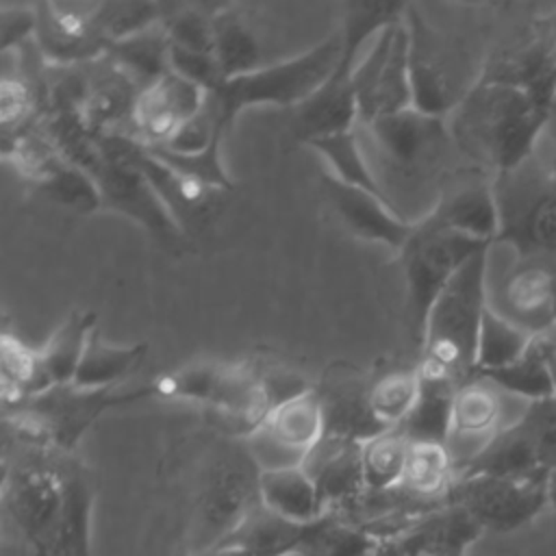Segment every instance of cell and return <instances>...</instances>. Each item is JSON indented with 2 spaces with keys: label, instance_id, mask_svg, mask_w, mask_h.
Instances as JSON below:
<instances>
[{
  "label": "cell",
  "instance_id": "ffe728a7",
  "mask_svg": "<svg viewBox=\"0 0 556 556\" xmlns=\"http://www.w3.org/2000/svg\"><path fill=\"white\" fill-rule=\"evenodd\" d=\"M426 215L454 232L493 243L500 230L493 176L478 167L447 176L434 206Z\"/></svg>",
  "mask_w": 556,
  "mask_h": 556
},
{
  "label": "cell",
  "instance_id": "484cf974",
  "mask_svg": "<svg viewBox=\"0 0 556 556\" xmlns=\"http://www.w3.org/2000/svg\"><path fill=\"white\" fill-rule=\"evenodd\" d=\"M261 430L304 463L306 454L324 437V406L317 389L311 387L276 404Z\"/></svg>",
  "mask_w": 556,
  "mask_h": 556
},
{
  "label": "cell",
  "instance_id": "836d02e7",
  "mask_svg": "<svg viewBox=\"0 0 556 556\" xmlns=\"http://www.w3.org/2000/svg\"><path fill=\"white\" fill-rule=\"evenodd\" d=\"M480 376L489 378L504 393L515 400H523L526 404L556 395V382L539 337H532L523 356L513 365Z\"/></svg>",
  "mask_w": 556,
  "mask_h": 556
},
{
  "label": "cell",
  "instance_id": "d590c367",
  "mask_svg": "<svg viewBox=\"0 0 556 556\" xmlns=\"http://www.w3.org/2000/svg\"><path fill=\"white\" fill-rule=\"evenodd\" d=\"M532 337L534 334L502 317L486 304L478 334L476 374H489L513 365L517 358L523 356Z\"/></svg>",
  "mask_w": 556,
  "mask_h": 556
},
{
  "label": "cell",
  "instance_id": "c3c4849f",
  "mask_svg": "<svg viewBox=\"0 0 556 556\" xmlns=\"http://www.w3.org/2000/svg\"><path fill=\"white\" fill-rule=\"evenodd\" d=\"M534 156H536V154H534ZM536 163H539L541 180L545 182V187H547L549 191H554V193H556V159H547V161H543V159H539V156H536Z\"/></svg>",
  "mask_w": 556,
  "mask_h": 556
},
{
  "label": "cell",
  "instance_id": "ab89813d",
  "mask_svg": "<svg viewBox=\"0 0 556 556\" xmlns=\"http://www.w3.org/2000/svg\"><path fill=\"white\" fill-rule=\"evenodd\" d=\"M169 4L161 2H100L98 26L109 43L132 37L167 17Z\"/></svg>",
  "mask_w": 556,
  "mask_h": 556
},
{
  "label": "cell",
  "instance_id": "b9f144b4",
  "mask_svg": "<svg viewBox=\"0 0 556 556\" xmlns=\"http://www.w3.org/2000/svg\"><path fill=\"white\" fill-rule=\"evenodd\" d=\"M219 146L215 143L202 152L195 154H180L167 148H148L156 159H161L163 163H167L169 167H174L176 172L195 178L213 189L219 191H230L232 189V178L228 176L224 163H222V154H219ZM146 148V146H143Z\"/></svg>",
  "mask_w": 556,
  "mask_h": 556
},
{
  "label": "cell",
  "instance_id": "d6a6232c",
  "mask_svg": "<svg viewBox=\"0 0 556 556\" xmlns=\"http://www.w3.org/2000/svg\"><path fill=\"white\" fill-rule=\"evenodd\" d=\"M421 389L415 408L400 426L408 441L421 443H441L447 445L450 437V417H452V400L456 393L454 382L437 376L421 374Z\"/></svg>",
  "mask_w": 556,
  "mask_h": 556
},
{
  "label": "cell",
  "instance_id": "e575fe53",
  "mask_svg": "<svg viewBox=\"0 0 556 556\" xmlns=\"http://www.w3.org/2000/svg\"><path fill=\"white\" fill-rule=\"evenodd\" d=\"M408 439L400 428L382 430L361 445L363 478L369 495L395 491L404 476Z\"/></svg>",
  "mask_w": 556,
  "mask_h": 556
},
{
  "label": "cell",
  "instance_id": "30bf717a",
  "mask_svg": "<svg viewBox=\"0 0 556 556\" xmlns=\"http://www.w3.org/2000/svg\"><path fill=\"white\" fill-rule=\"evenodd\" d=\"M89 174L100 189L102 208L132 219L165 248L178 250L185 243V230L176 224L148 178L128 159L124 150V135H102V156Z\"/></svg>",
  "mask_w": 556,
  "mask_h": 556
},
{
  "label": "cell",
  "instance_id": "1f68e13d",
  "mask_svg": "<svg viewBox=\"0 0 556 556\" xmlns=\"http://www.w3.org/2000/svg\"><path fill=\"white\" fill-rule=\"evenodd\" d=\"M139 89L169 72V39L163 24L109 43L106 54Z\"/></svg>",
  "mask_w": 556,
  "mask_h": 556
},
{
  "label": "cell",
  "instance_id": "8fae6325",
  "mask_svg": "<svg viewBox=\"0 0 556 556\" xmlns=\"http://www.w3.org/2000/svg\"><path fill=\"white\" fill-rule=\"evenodd\" d=\"M352 89L358 104V124L413 106L410 37L404 15L384 26L356 63Z\"/></svg>",
  "mask_w": 556,
  "mask_h": 556
},
{
  "label": "cell",
  "instance_id": "60d3db41",
  "mask_svg": "<svg viewBox=\"0 0 556 556\" xmlns=\"http://www.w3.org/2000/svg\"><path fill=\"white\" fill-rule=\"evenodd\" d=\"M163 22L169 46L213 54V13L200 7H169Z\"/></svg>",
  "mask_w": 556,
  "mask_h": 556
},
{
  "label": "cell",
  "instance_id": "9a60e30c",
  "mask_svg": "<svg viewBox=\"0 0 556 556\" xmlns=\"http://www.w3.org/2000/svg\"><path fill=\"white\" fill-rule=\"evenodd\" d=\"M332 513L311 521H287L263 504L226 539L198 556H321V536Z\"/></svg>",
  "mask_w": 556,
  "mask_h": 556
},
{
  "label": "cell",
  "instance_id": "7402d4cb",
  "mask_svg": "<svg viewBox=\"0 0 556 556\" xmlns=\"http://www.w3.org/2000/svg\"><path fill=\"white\" fill-rule=\"evenodd\" d=\"M361 445L321 437L306 454L302 467L313 478L326 513L343 515L367 495Z\"/></svg>",
  "mask_w": 556,
  "mask_h": 556
},
{
  "label": "cell",
  "instance_id": "277c9868",
  "mask_svg": "<svg viewBox=\"0 0 556 556\" xmlns=\"http://www.w3.org/2000/svg\"><path fill=\"white\" fill-rule=\"evenodd\" d=\"M356 137L378 182L380 174L393 182H426L430 178L445 182V163L456 148L447 119L415 106L358 124Z\"/></svg>",
  "mask_w": 556,
  "mask_h": 556
},
{
  "label": "cell",
  "instance_id": "83f0119b",
  "mask_svg": "<svg viewBox=\"0 0 556 556\" xmlns=\"http://www.w3.org/2000/svg\"><path fill=\"white\" fill-rule=\"evenodd\" d=\"M258 489L263 508L287 521L311 523L326 515L317 486L302 465L261 469Z\"/></svg>",
  "mask_w": 556,
  "mask_h": 556
},
{
  "label": "cell",
  "instance_id": "f907efd6",
  "mask_svg": "<svg viewBox=\"0 0 556 556\" xmlns=\"http://www.w3.org/2000/svg\"><path fill=\"white\" fill-rule=\"evenodd\" d=\"M369 556H378V554H376V552H371V554H369Z\"/></svg>",
  "mask_w": 556,
  "mask_h": 556
},
{
  "label": "cell",
  "instance_id": "d6986e66",
  "mask_svg": "<svg viewBox=\"0 0 556 556\" xmlns=\"http://www.w3.org/2000/svg\"><path fill=\"white\" fill-rule=\"evenodd\" d=\"M482 526L456 504L437 506L404 530L380 539L378 556H465L482 536Z\"/></svg>",
  "mask_w": 556,
  "mask_h": 556
},
{
  "label": "cell",
  "instance_id": "f35d334b",
  "mask_svg": "<svg viewBox=\"0 0 556 556\" xmlns=\"http://www.w3.org/2000/svg\"><path fill=\"white\" fill-rule=\"evenodd\" d=\"M35 187L52 202L76 213H93L102 208L100 189L93 176L83 167L70 163L65 156L59 159L52 169L35 182Z\"/></svg>",
  "mask_w": 556,
  "mask_h": 556
},
{
  "label": "cell",
  "instance_id": "f546056e",
  "mask_svg": "<svg viewBox=\"0 0 556 556\" xmlns=\"http://www.w3.org/2000/svg\"><path fill=\"white\" fill-rule=\"evenodd\" d=\"M456 480L454 458L447 445L441 443H421L410 441L404 476L400 482V491L424 504H445V495Z\"/></svg>",
  "mask_w": 556,
  "mask_h": 556
},
{
  "label": "cell",
  "instance_id": "4316f807",
  "mask_svg": "<svg viewBox=\"0 0 556 556\" xmlns=\"http://www.w3.org/2000/svg\"><path fill=\"white\" fill-rule=\"evenodd\" d=\"M213 52L224 80L269 65L258 30L237 7L213 11Z\"/></svg>",
  "mask_w": 556,
  "mask_h": 556
},
{
  "label": "cell",
  "instance_id": "8992f818",
  "mask_svg": "<svg viewBox=\"0 0 556 556\" xmlns=\"http://www.w3.org/2000/svg\"><path fill=\"white\" fill-rule=\"evenodd\" d=\"M493 243H484L460 232H454L424 215L415 222L413 232L400 254V265L406 280V321L408 334L417 354L421 350L428 315L454 278V274L478 252Z\"/></svg>",
  "mask_w": 556,
  "mask_h": 556
},
{
  "label": "cell",
  "instance_id": "cb8c5ba5",
  "mask_svg": "<svg viewBox=\"0 0 556 556\" xmlns=\"http://www.w3.org/2000/svg\"><path fill=\"white\" fill-rule=\"evenodd\" d=\"M369 384L350 374V369H332L330 380L317 387L324 406V437L343 443H365L384 428L374 419L367 404Z\"/></svg>",
  "mask_w": 556,
  "mask_h": 556
},
{
  "label": "cell",
  "instance_id": "ba28073f",
  "mask_svg": "<svg viewBox=\"0 0 556 556\" xmlns=\"http://www.w3.org/2000/svg\"><path fill=\"white\" fill-rule=\"evenodd\" d=\"M500 230L493 243L519 256H536L556 265V193L541 180L532 154L517 169L493 178Z\"/></svg>",
  "mask_w": 556,
  "mask_h": 556
},
{
  "label": "cell",
  "instance_id": "f6af8a7d",
  "mask_svg": "<svg viewBox=\"0 0 556 556\" xmlns=\"http://www.w3.org/2000/svg\"><path fill=\"white\" fill-rule=\"evenodd\" d=\"M0 30H2L0 35L2 54H9L13 46L20 48L26 39H35V30H37L35 7H2Z\"/></svg>",
  "mask_w": 556,
  "mask_h": 556
},
{
  "label": "cell",
  "instance_id": "5b68a950",
  "mask_svg": "<svg viewBox=\"0 0 556 556\" xmlns=\"http://www.w3.org/2000/svg\"><path fill=\"white\" fill-rule=\"evenodd\" d=\"M261 467L245 443H226L208 460L193 502L187 556L226 539L261 506Z\"/></svg>",
  "mask_w": 556,
  "mask_h": 556
},
{
  "label": "cell",
  "instance_id": "6da1fadb",
  "mask_svg": "<svg viewBox=\"0 0 556 556\" xmlns=\"http://www.w3.org/2000/svg\"><path fill=\"white\" fill-rule=\"evenodd\" d=\"M547 109L526 89L478 78L450 113V135L473 167L495 176L523 165L539 146Z\"/></svg>",
  "mask_w": 556,
  "mask_h": 556
},
{
  "label": "cell",
  "instance_id": "ac0fdd59",
  "mask_svg": "<svg viewBox=\"0 0 556 556\" xmlns=\"http://www.w3.org/2000/svg\"><path fill=\"white\" fill-rule=\"evenodd\" d=\"M321 195L334 215V219L356 239L380 243L393 252H400L408 241L415 222L404 219L382 198L345 185L332 174H324L319 180Z\"/></svg>",
  "mask_w": 556,
  "mask_h": 556
},
{
  "label": "cell",
  "instance_id": "2e32d148",
  "mask_svg": "<svg viewBox=\"0 0 556 556\" xmlns=\"http://www.w3.org/2000/svg\"><path fill=\"white\" fill-rule=\"evenodd\" d=\"M508 397V393L480 374L456 387L447 437V450L456 469L473 458L502 428L510 426L504 419Z\"/></svg>",
  "mask_w": 556,
  "mask_h": 556
},
{
  "label": "cell",
  "instance_id": "7a4b0ae2",
  "mask_svg": "<svg viewBox=\"0 0 556 556\" xmlns=\"http://www.w3.org/2000/svg\"><path fill=\"white\" fill-rule=\"evenodd\" d=\"M489 248L471 256L437 298L419 350L421 374L454 384L476 376L478 334L486 308Z\"/></svg>",
  "mask_w": 556,
  "mask_h": 556
},
{
  "label": "cell",
  "instance_id": "7dc6e473",
  "mask_svg": "<svg viewBox=\"0 0 556 556\" xmlns=\"http://www.w3.org/2000/svg\"><path fill=\"white\" fill-rule=\"evenodd\" d=\"M543 350H545V356H547V363H549V369H552V376H554V382H556V328L549 330V332H543V334H536Z\"/></svg>",
  "mask_w": 556,
  "mask_h": 556
},
{
  "label": "cell",
  "instance_id": "681fc988",
  "mask_svg": "<svg viewBox=\"0 0 556 556\" xmlns=\"http://www.w3.org/2000/svg\"><path fill=\"white\" fill-rule=\"evenodd\" d=\"M554 328H556V280H554Z\"/></svg>",
  "mask_w": 556,
  "mask_h": 556
},
{
  "label": "cell",
  "instance_id": "ee69618b",
  "mask_svg": "<svg viewBox=\"0 0 556 556\" xmlns=\"http://www.w3.org/2000/svg\"><path fill=\"white\" fill-rule=\"evenodd\" d=\"M35 111V89L28 78L20 74H2L0 83V119L2 132L15 135L28 128V119Z\"/></svg>",
  "mask_w": 556,
  "mask_h": 556
},
{
  "label": "cell",
  "instance_id": "4dcf8cb0",
  "mask_svg": "<svg viewBox=\"0 0 556 556\" xmlns=\"http://www.w3.org/2000/svg\"><path fill=\"white\" fill-rule=\"evenodd\" d=\"M148 354L146 343L109 345L100 339L98 328L91 332L83 361L78 365L74 387L78 389H113L135 374Z\"/></svg>",
  "mask_w": 556,
  "mask_h": 556
},
{
  "label": "cell",
  "instance_id": "5bb4252c",
  "mask_svg": "<svg viewBox=\"0 0 556 556\" xmlns=\"http://www.w3.org/2000/svg\"><path fill=\"white\" fill-rule=\"evenodd\" d=\"M100 2H39L35 4V46L56 65L91 63L106 54L109 41L98 26Z\"/></svg>",
  "mask_w": 556,
  "mask_h": 556
},
{
  "label": "cell",
  "instance_id": "3957f363",
  "mask_svg": "<svg viewBox=\"0 0 556 556\" xmlns=\"http://www.w3.org/2000/svg\"><path fill=\"white\" fill-rule=\"evenodd\" d=\"M341 52L343 39L339 30L298 56L274 61L254 72L222 80L219 87L206 93V100L213 106L222 128L228 132L237 115L248 106H300L337 72Z\"/></svg>",
  "mask_w": 556,
  "mask_h": 556
},
{
  "label": "cell",
  "instance_id": "f1b7e54d",
  "mask_svg": "<svg viewBox=\"0 0 556 556\" xmlns=\"http://www.w3.org/2000/svg\"><path fill=\"white\" fill-rule=\"evenodd\" d=\"M96 330L93 311H72L59 328L39 348V363L46 384L65 387L74 384L78 365L87 350L89 337Z\"/></svg>",
  "mask_w": 556,
  "mask_h": 556
},
{
  "label": "cell",
  "instance_id": "52a82bcc",
  "mask_svg": "<svg viewBox=\"0 0 556 556\" xmlns=\"http://www.w3.org/2000/svg\"><path fill=\"white\" fill-rule=\"evenodd\" d=\"M28 447V445H26ZM54 450L33 447L26 460L4 465L2 504L35 556H59L63 478Z\"/></svg>",
  "mask_w": 556,
  "mask_h": 556
},
{
  "label": "cell",
  "instance_id": "7c38bea8",
  "mask_svg": "<svg viewBox=\"0 0 556 556\" xmlns=\"http://www.w3.org/2000/svg\"><path fill=\"white\" fill-rule=\"evenodd\" d=\"M547 482L549 471L519 478H458L447 491L445 504L463 506L484 532L506 534L534 521L549 506Z\"/></svg>",
  "mask_w": 556,
  "mask_h": 556
},
{
  "label": "cell",
  "instance_id": "8d00e7d4",
  "mask_svg": "<svg viewBox=\"0 0 556 556\" xmlns=\"http://www.w3.org/2000/svg\"><path fill=\"white\" fill-rule=\"evenodd\" d=\"M421 389L419 367L395 369L369 382L367 404L374 419L384 428H400L417 404Z\"/></svg>",
  "mask_w": 556,
  "mask_h": 556
},
{
  "label": "cell",
  "instance_id": "bcb514c9",
  "mask_svg": "<svg viewBox=\"0 0 556 556\" xmlns=\"http://www.w3.org/2000/svg\"><path fill=\"white\" fill-rule=\"evenodd\" d=\"M541 139H545L549 143V159H556V91H554L549 109H547V119H545V128H543Z\"/></svg>",
  "mask_w": 556,
  "mask_h": 556
},
{
  "label": "cell",
  "instance_id": "7bdbcfd3",
  "mask_svg": "<svg viewBox=\"0 0 556 556\" xmlns=\"http://www.w3.org/2000/svg\"><path fill=\"white\" fill-rule=\"evenodd\" d=\"M515 424L530 439L541 465L556 469V395L526 404Z\"/></svg>",
  "mask_w": 556,
  "mask_h": 556
},
{
  "label": "cell",
  "instance_id": "74e56055",
  "mask_svg": "<svg viewBox=\"0 0 556 556\" xmlns=\"http://www.w3.org/2000/svg\"><path fill=\"white\" fill-rule=\"evenodd\" d=\"M308 146L313 150H317L330 163L334 178H339L345 185L365 189V191L382 198L384 202H389L387 193L382 191V187H380L376 174L371 172L369 161H367V156H365V152L361 148V141L356 137V128L350 130V132H341V135L317 139V141H313Z\"/></svg>",
  "mask_w": 556,
  "mask_h": 556
},
{
  "label": "cell",
  "instance_id": "4fadbf2b",
  "mask_svg": "<svg viewBox=\"0 0 556 556\" xmlns=\"http://www.w3.org/2000/svg\"><path fill=\"white\" fill-rule=\"evenodd\" d=\"M554 263L510 250V261L497 276L486 271V304L534 337L549 332L554 330Z\"/></svg>",
  "mask_w": 556,
  "mask_h": 556
},
{
  "label": "cell",
  "instance_id": "603a6c76",
  "mask_svg": "<svg viewBox=\"0 0 556 556\" xmlns=\"http://www.w3.org/2000/svg\"><path fill=\"white\" fill-rule=\"evenodd\" d=\"M356 126L358 104L352 89V76L334 72L308 100L291 109L289 139L295 146H308L324 137L350 132Z\"/></svg>",
  "mask_w": 556,
  "mask_h": 556
},
{
  "label": "cell",
  "instance_id": "9c48e42d",
  "mask_svg": "<svg viewBox=\"0 0 556 556\" xmlns=\"http://www.w3.org/2000/svg\"><path fill=\"white\" fill-rule=\"evenodd\" d=\"M404 22L410 37L413 106L447 117L478 83L469 76V56L450 37L437 33L415 4H406Z\"/></svg>",
  "mask_w": 556,
  "mask_h": 556
},
{
  "label": "cell",
  "instance_id": "e0dca14e",
  "mask_svg": "<svg viewBox=\"0 0 556 556\" xmlns=\"http://www.w3.org/2000/svg\"><path fill=\"white\" fill-rule=\"evenodd\" d=\"M206 91L176 72L163 74L137 96L130 126L137 143L146 148L167 146L174 135L202 109Z\"/></svg>",
  "mask_w": 556,
  "mask_h": 556
},
{
  "label": "cell",
  "instance_id": "d4e9b609",
  "mask_svg": "<svg viewBox=\"0 0 556 556\" xmlns=\"http://www.w3.org/2000/svg\"><path fill=\"white\" fill-rule=\"evenodd\" d=\"M59 467L63 478V523L59 556H89L96 482L89 469L72 454L61 452Z\"/></svg>",
  "mask_w": 556,
  "mask_h": 556
},
{
  "label": "cell",
  "instance_id": "44dd1931",
  "mask_svg": "<svg viewBox=\"0 0 556 556\" xmlns=\"http://www.w3.org/2000/svg\"><path fill=\"white\" fill-rule=\"evenodd\" d=\"M124 150L128 159L139 167V172L148 178V182L159 193V198L163 200L176 224L185 230V235L191 226H198L213 217L219 206V198L226 191L213 189L195 178L176 172L128 135H124Z\"/></svg>",
  "mask_w": 556,
  "mask_h": 556
}]
</instances>
